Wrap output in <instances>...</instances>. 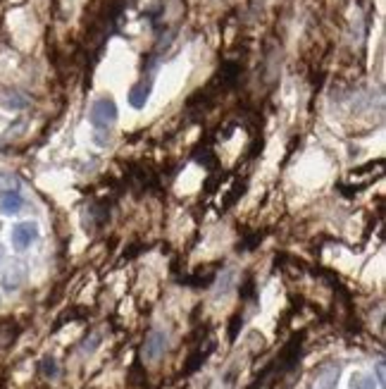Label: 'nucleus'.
Listing matches in <instances>:
<instances>
[{
    "label": "nucleus",
    "mask_w": 386,
    "mask_h": 389,
    "mask_svg": "<svg viewBox=\"0 0 386 389\" xmlns=\"http://www.w3.org/2000/svg\"><path fill=\"white\" fill-rule=\"evenodd\" d=\"M117 120H119V110H117L114 98L101 96L91 103V108H88V124H91L93 143H96V146H101V148L108 146Z\"/></svg>",
    "instance_id": "nucleus-1"
},
{
    "label": "nucleus",
    "mask_w": 386,
    "mask_h": 389,
    "mask_svg": "<svg viewBox=\"0 0 386 389\" xmlns=\"http://www.w3.org/2000/svg\"><path fill=\"white\" fill-rule=\"evenodd\" d=\"M27 263L22 261H5L3 266H0V289L8 294L12 292H19L22 289V284L27 282Z\"/></svg>",
    "instance_id": "nucleus-2"
},
{
    "label": "nucleus",
    "mask_w": 386,
    "mask_h": 389,
    "mask_svg": "<svg viewBox=\"0 0 386 389\" xmlns=\"http://www.w3.org/2000/svg\"><path fill=\"white\" fill-rule=\"evenodd\" d=\"M39 237H41V227H39V222H34V220L17 222V225L10 230V241H12V248L17 253L29 251V248L39 241Z\"/></svg>",
    "instance_id": "nucleus-3"
},
{
    "label": "nucleus",
    "mask_w": 386,
    "mask_h": 389,
    "mask_svg": "<svg viewBox=\"0 0 386 389\" xmlns=\"http://www.w3.org/2000/svg\"><path fill=\"white\" fill-rule=\"evenodd\" d=\"M155 67H158V62H153V65H148V72H143V77L136 81V84L132 86V91H129V106L136 108H145V103H148L150 93H153V84H155Z\"/></svg>",
    "instance_id": "nucleus-4"
},
{
    "label": "nucleus",
    "mask_w": 386,
    "mask_h": 389,
    "mask_svg": "<svg viewBox=\"0 0 386 389\" xmlns=\"http://www.w3.org/2000/svg\"><path fill=\"white\" fill-rule=\"evenodd\" d=\"M24 203H27V201H24L19 184L3 186V189H0V215H5V217L19 215V212L24 210Z\"/></svg>",
    "instance_id": "nucleus-5"
},
{
    "label": "nucleus",
    "mask_w": 386,
    "mask_h": 389,
    "mask_svg": "<svg viewBox=\"0 0 386 389\" xmlns=\"http://www.w3.org/2000/svg\"><path fill=\"white\" fill-rule=\"evenodd\" d=\"M167 351V335L163 330H153L143 341V359L148 363L158 361Z\"/></svg>",
    "instance_id": "nucleus-6"
},
{
    "label": "nucleus",
    "mask_w": 386,
    "mask_h": 389,
    "mask_svg": "<svg viewBox=\"0 0 386 389\" xmlns=\"http://www.w3.org/2000/svg\"><path fill=\"white\" fill-rule=\"evenodd\" d=\"M338 375H341V366L338 363H327L317 370V385H320V389H336Z\"/></svg>",
    "instance_id": "nucleus-7"
},
{
    "label": "nucleus",
    "mask_w": 386,
    "mask_h": 389,
    "mask_svg": "<svg viewBox=\"0 0 386 389\" xmlns=\"http://www.w3.org/2000/svg\"><path fill=\"white\" fill-rule=\"evenodd\" d=\"M0 106L5 108V110H24V108L29 106V98L24 96L22 91H5L3 96H0Z\"/></svg>",
    "instance_id": "nucleus-8"
},
{
    "label": "nucleus",
    "mask_w": 386,
    "mask_h": 389,
    "mask_svg": "<svg viewBox=\"0 0 386 389\" xmlns=\"http://www.w3.org/2000/svg\"><path fill=\"white\" fill-rule=\"evenodd\" d=\"M351 389H379L374 377L365 375V372H353L351 375Z\"/></svg>",
    "instance_id": "nucleus-9"
},
{
    "label": "nucleus",
    "mask_w": 386,
    "mask_h": 389,
    "mask_svg": "<svg viewBox=\"0 0 386 389\" xmlns=\"http://www.w3.org/2000/svg\"><path fill=\"white\" fill-rule=\"evenodd\" d=\"M41 372H43L45 377H50V380H55L57 372H60V368H57V361L53 356H45L43 361H41Z\"/></svg>",
    "instance_id": "nucleus-10"
},
{
    "label": "nucleus",
    "mask_w": 386,
    "mask_h": 389,
    "mask_svg": "<svg viewBox=\"0 0 386 389\" xmlns=\"http://www.w3.org/2000/svg\"><path fill=\"white\" fill-rule=\"evenodd\" d=\"M377 387H384V361H377Z\"/></svg>",
    "instance_id": "nucleus-11"
},
{
    "label": "nucleus",
    "mask_w": 386,
    "mask_h": 389,
    "mask_svg": "<svg viewBox=\"0 0 386 389\" xmlns=\"http://www.w3.org/2000/svg\"><path fill=\"white\" fill-rule=\"evenodd\" d=\"M5 261V246H3V241H0V263Z\"/></svg>",
    "instance_id": "nucleus-12"
}]
</instances>
